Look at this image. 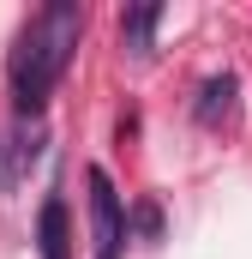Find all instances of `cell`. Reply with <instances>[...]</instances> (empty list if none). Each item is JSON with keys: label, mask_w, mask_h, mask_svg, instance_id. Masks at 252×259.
<instances>
[{"label": "cell", "mask_w": 252, "mask_h": 259, "mask_svg": "<svg viewBox=\"0 0 252 259\" xmlns=\"http://www.w3.org/2000/svg\"><path fill=\"white\" fill-rule=\"evenodd\" d=\"M84 42V6L78 0H48L42 12H30L12 36V61H6V78H12V103L24 109V121H42L54 84L66 78V66Z\"/></svg>", "instance_id": "1"}, {"label": "cell", "mask_w": 252, "mask_h": 259, "mask_svg": "<svg viewBox=\"0 0 252 259\" xmlns=\"http://www.w3.org/2000/svg\"><path fill=\"white\" fill-rule=\"evenodd\" d=\"M84 187H90V235H96V253L90 259H120V247H126V211H120V193H114L108 169L90 163V169H84Z\"/></svg>", "instance_id": "2"}, {"label": "cell", "mask_w": 252, "mask_h": 259, "mask_svg": "<svg viewBox=\"0 0 252 259\" xmlns=\"http://www.w3.org/2000/svg\"><path fill=\"white\" fill-rule=\"evenodd\" d=\"M36 259H72V217L60 193H48L36 211Z\"/></svg>", "instance_id": "3"}, {"label": "cell", "mask_w": 252, "mask_h": 259, "mask_svg": "<svg viewBox=\"0 0 252 259\" xmlns=\"http://www.w3.org/2000/svg\"><path fill=\"white\" fill-rule=\"evenodd\" d=\"M156 24H162V6L150 0V6H126L120 12V42H126V55H150V42H156Z\"/></svg>", "instance_id": "4"}, {"label": "cell", "mask_w": 252, "mask_h": 259, "mask_svg": "<svg viewBox=\"0 0 252 259\" xmlns=\"http://www.w3.org/2000/svg\"><path fill=\"white\" fill-rule=\"evenodd\" d=\"M234 72H216V78H204V91H198V103H192V115L204 121V127H216V121H228L234 115Z\"/></svg>", "instance_id": "5"}, {"label": "cell", "mask_w": 252, "mask_h": 259, "mask_svg": "<svg viewBox=\"0 0 252 259\" xmlns=\"http://www.w3.org/2000/svg\"><path fill=\"white\" fill-rule=\"evenodd\" d=\"M132 229H138L144 241L162 235V211H156V199H138V205H132Z\"/></svg>", "instance_id": "6"}, {"label": "cell", "mask_w": 252, "mask_h": 259, "mask_svg": "<svg viewBox=\"0 0 252 259\" xmlns=\"http://www.w3.org/2000/svg\"><path fill=\"white\" fill-rule=\"evenodd\" d=\"M12 181H18V175H12V151H6V139H0V193H6Z\"/></svg>", "instance_id": "7"}]
</instances>
